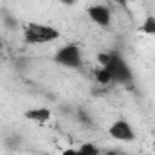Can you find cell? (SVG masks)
I'll list each match as a JSON object with an SVG mask.
<instances>
[{
	"instance_id": "obj_8",
	"label": "cell",
	"mask_w": 155,
	"mask_h": 155,
	"mask_svg": "<svg viewBox=\"0 0 155 155\" xmlns=\"http://www.w3.org/2000/svg\"><path fill=\"white\" fill-rule=\"evenodd\" d=\"M96 79H97V83L99 85H110V83H114V79H112V76H110V72L105 69V67H101L97 72H96Z\"/></svg>"
},
{
	"instance_id": "obj_4",
	"label": "cell",
	"mask_w": 155,
	"mask_h": 155,
	"mask_svg": "<svg viewBox=\"0 0 155 155\" xmlns=\"http://www.w3.org/2000/svg\"><path fill=\"white\" fill-rule=\"evenodd\" d=\"M108 135L116 141H121V143H130L135 139V134H134V128L130 126L128 121L124 119H117L114 121L110 126H108Z\"/></svg>"
},
{
	"instance_id": "obj_2",
	"label": "cell",
	"mask_w": 155,
	"mask_h": 155,
	"mask_svg": "<svg viewBox=\"0 0 155 155\" xmlns=\"http://www.w3.org/2000/svg\"><path fill=\"white\" fill-rule=\"evenodd\" d=\"M60 38V31L52 25H43V24H29L24 29V40L31 45H43L51 43Z\"/></svg>"
},
{
	"instance_id": "obj_1",
	"label": "cell",
	"mask_w": 155,
	"mask_h": 155,
	"mask_svg": "<svg viewBox=\"0 0 155 155\" xmlns=\"http://www.w3.org/2000/svg\"><path fill=\"white\" fill-rule=\"evenodd\" d=\"M101 67H105L110 76L114 79V83H132V71L128 67V63L124 61V58H121L117 52H105V54H99L97 56Z\"/></svg>"
},
{
	"instance_id": "obj_11",
	"label": "cell",
	"mask_w": 155,
	"mask_h": 155,
	"mask_svg": "<svg viewBox=\"0 0 155 155\" xmlns=\"http://www.w3.org/2000/svg\"><path fill=\"white\" fill-rule=\"evenodd\" d=\"M60 2H63V4H69V5H71V4H74L76 0H60Z\"/></svg>"
},
{
	"instance_id": "obj_12",
	"label": "cell",
	"mask_w": 155,
	"mask_h": 155,
	"mask_svg": "<svg viewBox=\"0 0 155 155\" xmlns=\"http://www.w3.org/2000/svg\"><path fill=\"white\" fill-rule=\"evenodd\" d=\"M107 155H123V153H117V152H108Z\"/></svg>"
},
{
	"instance_id": "obj_6",
	"label": "cell",
	"mask_w": 155,
	"mask_h": 155,
	"mask_svg": "<svg viewBox=\"0 0 155 155\" xmlns=\"http://www.w3.org/2000/svg\"><path fill=\"white\" fill-rule=\"evenodd\" d=\"M25 117L29 121H35V123H47L51 119V110L49 108H31L25 112Z\"/></svg>"
},
{
	"instance_id": "obj_5",
	"label": "cell",
	"mask_w": 155,
	"mask_h": 155,
	"mask_svg": "<svg viewBox=\"0 0 155 155\" xmlns=\"http://www.w3.org/2000/svg\"><path fill=\"white\" fill-rule=\"evenodd\" d=\"M88 16L90 20L96 24V25H101V27H108L110 22H112V13L107 5H101V4H96V5H90L88 7Z\"/></svg>"
},
{
	"instance_id": "obj_3",
	"label": "cell",
	"mask_w": 155,
	"mask_h": 155,
	"mask_svg": "<svg viewBox=\"0 0 155 155\" xmlns=\"http://www.w3.org/2000/svg\"><path fill=\"white\" fill-rule=\"evenodd\" d=\"M54 61L63 65V67H69V69H78L81 67L83 63V58H81V51L79 47L74 43H69V45H63L56 51L54 54Z\"/></svg>"
},
{
	"instance_id": "obj_7",
	"label": "cell",
	"mask_w": 155,
	"mask_h": 155,
	"mask_svg": "<svg viewBox=\"0 0 155 155\" xmlns=\"http://www.w3.org/2000/svg\"><path fill=\"white\" fill-rule=\"evenodd\" d=\"M78 155H101V150L94 143H85L78 148Z\"/></svg>"
},
{
	"instance_id": "obj_9",
	"label": "cell",
	"mask_w": 155,
	"mask_h": 155,
	"mask_svg": "<svg viewBox=\"0 0 155 155\" xmlns=\"http://www.w3.org/2000/svg\"><path fill=\"white\" fill-rule=\"evenodd\" d=\"M141 29H143V33H144V35H155V18H153V16L146 18Z\"/></svg>"
},
{
	"instance_id": "obj_10",
	"label": "cell",
	"mask_w": 155,
	"mask_h": 155,
	"mask_svg": "<svg viewBox=\"0 0 155 155\" xmlns=\"http://www.w3.org/2000/svg\"><path fill=\"white\" fill-rule=\"evenodd\" d=\"M61 155H78V150H65Z\"/></svg>"
}]
</instances>
